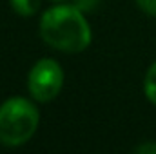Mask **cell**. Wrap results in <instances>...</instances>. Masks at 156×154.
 Listing matches in <instances>:
<instances>
[{
  "label": "cell",
  "mask_w": 156,
  "mask_h": 154,
  "mask_svg": "<svg viewBox=\"0 0 156 154\" xmlns=\"http://www.w3.org/2000/svg\"><path fill=\"white\" fill-rule=\"evenodd\" d=\"M11 5H13L15 13L22 15V16H31L38 11L40 0H11Z\"/></svg>",
  "instance_id": "277c9868"
},
{
  "label": "cell",
  "mask_w": 156,
  "mask_h": 154,
  "mask_svg": "<svg viewBox=\"0 0 156 154\" xmlns=\"http://www.w3.org/2000/svg\"><path fill=\"white\" fill-rule=\"evenodd\" d=\"M27 85L35 100L51 102L64 85V71L55 60L44 58L33 65L27 78Z\"/></svg>",
  "instance_id": "3957f363"
},
{
  "label": "cell",
  "mask_w": 156,
  "mask_h": 154,
  "mask_svg": "<svg viewBox=\"0 0 156 154\" xmlns=\"http://www.w3.org/2000/svg\"><path fill=\"white\" fill-rule=\"evenodd\" d=\"M145 96L149 102H153L156 105V62L149 67L145 75Z\"/></svg>",
  "instance_id": "5b68a950"
},
{
  "label": "cell",
  "mask_w": 156,
  "mask_h": 154,
  "mask_svg": "<svg viewBox=\"0 0 156 154\" xmlns=\"http://www.w3.org/2000/svg\"><path fill=\"white\" fill-rule=\"evenodd\" d=\"M138 154H156V143H144L134 149Z\"/></svg>",
  "instance_id": "ba28073f"
},
{
  "label": "cell",
  "mask_w": 156,
  "mask_h": 154,
  "mask_svg": "<svg viewBox=\"0 0 156 154\" xmlns=\"http://www.w3.org/2000/svg\"><path fill=\"white\" fill-rule=\"evenodd\" d=\"M98 0H76V7L80 11H93L96 7Z\"/></svg>",
  "instance_id": "52a82bcc"
},
{
  "label": "cell",
  "mask_w": 156,
  "mask_h": 154,
  "mask_svg": "<svg viewBox=\"0 0 156 154\" xmlns=\"http://www.w3.org/2000/svg\"><path fill=\"white\" fill-rule=\"evenodd\" d=\"M38 127V113L26 98H9L0 105V143L16 147L26 143Z\"/></svg>",
  "instance_id": "7a4b0ae2"
},
{
  "label": "cell",
  "mask_w": 156,
  "mask_h": 154,
  "mask_svg": "<svg viewBox=\"0 0 156 154\" xmlns=\"http://www.w3.org/2000/svg\"><path fill=\"white\" fill-rule=\"evenodd\" d=\"M40 35L55 49L80 53L91 44V29L75 5H56L44 13L40 20Z\"/></svg>",
  "instance_id": "6da1fadb"
},
{
  "label": "cell",
  "mask_w": 156,
  "mask_h": 154,
  "mask_svg": "<svg viewBox=\"0 0 156 154\" xmlns=\"http://www.w3.org/2000/svg\"><path fill=\"white\" fill-rule=\"evenodd\" d=\"M136 4L144 13L156 16V0H136Z\"/></svg>",
  "instance_id": "8992f818"
}]
</instances>
